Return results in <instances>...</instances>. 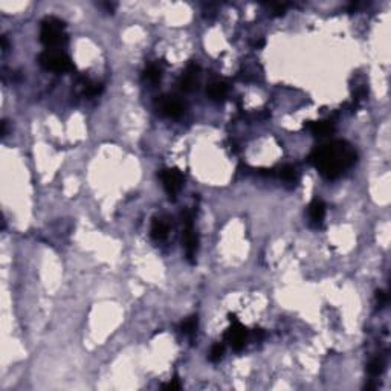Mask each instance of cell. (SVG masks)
<instances>
[{
    "label": "cell",
    "instance_id": "19",
    "mask_svg": "<svg viewBox=\"0 0 391 391\" xmlns=\"http://www.w3.org/2000/svg\"><path fill=\"white\" fill-rule=\"evenodd\" d=\"M376 302H377V309H384L388 302V297L384 291H377L376 292Z\"/></svg>",
    "mask_w": 391,
    "mask_h": 391
},
{
    "label": "cell",
    "instance_id": "15",
    "mask_svg": "<svg viewBox=\"0 0 391 391\" xmlns=\"http://www.w3.org/2000/svg\"><path fill=\"white\" fill-rule=\"evenodd\" d=\"M161 77H162V70H161V68H158L156 65H151V66H148V68L144 70V78L148 80V81H151V83L159 81Z\"/></svg>",
    "mask_w": 391,
    "mask_h": 391
},
{
    "label": "cell",
    "instance_id": "18",
    "mask_svg": "<svg viewBox=\"0 0 391 391\" xmlns=\"http://www.w3.org/2000/svg\"><path fill=\"white\" fill-rule=\"evenodd\" d=\"M223 353H225V347L222 344H216V345H212L211 348V353H209V361L212 362H219L223 356Z\"/></svg>",
    "mask_w": 391,
    "mask_h": 391
},
{
    "label": "cell",
    "instance_id": "14",
    "mask_svg": "<svg viewBox=\"0 0 391 391\" xmlns=\"http://www.w3.org/2000/svg\"><path fill=\"white\" fill-rule=\"evenodd\" d=\"M196 329H197V317H190L188 320H185L182 324H181V330L182 333L188 335V336H193L196 333Z\"/></svg>",
    "mask_w": 391,
    "mask_h": 391
},
{
    "label": "cell",
    "instance_id": "11",
    "mask_svg": "<svg viewBox=\"0 0 391 391\" xmlns=\"http://www.w3.org/2000/svg\"><path fill=\"white\" fill-rule=\"evenodd\" d=\"M207 93L211 99L220 101L226 96V93H228V86H226V83H223V81H214L208 86Z\"/></svg>",
    "mask_w": 391,
    "mask_h": 391
},
{
    "label": "cell",
    "instance_id": "9",
    "mask_svg": "<svg viewBox=\"0 0 391 391\" xmlns=\"http://www.w3.org/2000/svg\"><path fill=\"white\" fill-rule=\"evenodd\" d=\"M306 127L312 132V135L318 136V138L329 136L335 130L333 122H330V121H315V122H309V124H306Z\"/></svg>",
    "mask_w": 391,
    "mask_h": 391
},
{
    "label": "cell",
    "instance_id": "17",
    "mask_svg": "<svg viewBox=\"0 0 391 391\" xmlns=\"http://www.w3.org/2000/svg\"><path fill=\"white\" fill-rule=\"evenodd\" d=\"M103 91V86L96 83H86L84 84V95L86 96H95Z\"/></svg>",
    "mask_w": 391,
    "mask_h": 391
},
{
    "label": "cell",
    "instance_id": "22",
    "mask_svg": "<svg viewBox=\"0 0 391 391\" xmlns=\"http://www.w3.org/2000/svg\"><path fill=\"white\" fill-rule=\"evenodd\" d=\"M2 50H3V52H6V50H8V40H6L5 35L2 37Z\"/></svg>",
    "mask_w": 391,
    "mask_h": 391
},
{
    "label": "cell",
    "instance_id": "10",
    "mask_svg": "<svg viewBox=\"0 0 391 391\" xmlns=\"http://www.w3.org/2000/svg\"><path fill=\"white\" fill-rule=\"evenodd\" d=\"M196 77H197V68L194 66H190L186 69V72L181 77L179 80V87L182 91L185 92H190L194 89V86H196Z\"/></svg>",
    "mask_w": 391,
    "mask_h": 391
},
{
    "label": "cell",
    "instance_id": "20",
    "mask_svg": "<svg viewBox=\"0 0 391 391\" xmlns=\"http://www.w3.org/2000/svg\"><path fill=\"white\" fill-rule=\"evenodd\" d=\"M163 390H168V391H170V390H171V391H173V390H181V382H179L178 377H174L173 381H170L168 384L163 385Z\"/></svg>",
    "mask_w": 391,
    "mask_h": 391
},
{
    "label": "cell",
    "instance_id": "2",
    "mask_svg": "<svg viewBox=\"0 0 391 391\" xmlns=\"http://www.w3.org/2000/svg\"><path fill=\"white\" fill-rule=\"evenodd\" d=\"M66 24L57 17H46L42 22L40 28V42L47 47V50H54L68 42Z\"/></svg>",
    "mask_w": 391,
    "mask_h": 391
},
{
    "label": "cell",
    "instance_id": "1",
    "mask_svg": "<svg viewBox=\"0 0 391 391\" xmlns=\"http://www.w3.org/2000/svg\"><path fill=\"white\" fill-rule=\"evenodd\" d=\"M356 151L345 141L324 144L310 155V162L325 179H338L356 162Z\"/></svg>",
    "mask_w": 391,
    "mask_h": 391
},
{
    "label": "cell",
    "instance_id": "5",
    "mask_svg": "<svg viewBox=\"0 0 391 391\" xmlns=\"http://www.w3.org/2000/svg\"><path fill=\"white\" fill-rule=\"evenodd\" d=\"M159 178L162 181V185L163 188H165V191L171 196H176V193H178L181 190V186L184 184V176L179 170H176V168H165V170H162L161 174H159Z\"/></svg>",
    "mask_w": 391,
    "mask_h": 391
},
{
    "label": "cell",
    "instance_id": "4",
    "mask_svg": "<svg viewBox=\"0 0 391 391\" xmlns=\"http://www.w3.org/2000/svg\"><path fill=\"white\" fill-rule=\"evenodd\" d=\"M230 320H231L232 325L230 327L228 330H226V333H225V339L232 345L234 350L240 351V350L245 347V344H246L248 332H246L245 327L237 321L235 315H230Z\"/></svg>",
    "mask_w": 391,
    "mask_h": 391
},
{
    "label": "cell",
    "instance_id": "6",
    "mask_svg": "<svg viewBox=\"0 0 391 391\" xmlns=\"http://www.w3.org/2000/svg\"><path fill=\"white\" fill-rule=\"evenodd\" d=\"M156 104L162 115H165L168 118H179L184 113V106L178 99H174L171 96H161Z\"/></svg>",
    "mask_w": 391,
    "mask_h": 391
},
{
    "label": "cell",
    "instance_id": "3",
    "mask_svg": "<svg viewBox=\"0 0 391 391\" xmlns=\"http://www.w3.org/2000/svg\"><path fill=\"white\" fill-rule=\"evenodd\" d=\"M39 63L43 69L58 72V73L73 69L70 58L66 54L58 52V50H45V52H42L39 57Z\"/></svg>",
    "mask_w": 391,
    "mask_h": 391
},
{
    "label": "cell",
    "instance_id": "13",
    "mask_svg": "<svg viewBox=\"0 0 391 391\" xmlns=\"http://www.w3.org/2000/svg\"><path fill=\"white\" fill-rule=\"evenodd\" d=\"M278 176H280V178L284 182H287V184H297V181H298V173H297V168L294 165H284V167H281Z\"/></svg>",
    "mask_w": 391,
    "mask_h": 391
},
{
    "label": "cell",
    "instance_id": "23",
    "mask_svg": "<svg viewBox=\"0 0 391 391\" xmlns=\"http://www.w3.org/2000/svg\"><path fill=\"white\" fill-rule=\"evenodd\" d=\"M6 135V121H2V136Z\"/></svg>",
    "mask_w": 391,
    "mask_h": 391
},
{
    "label": "cell",
    "instance_id": "16",
    "mask_svg": "<svg viewBox=\"0 0 391 391\" xmlns=\"http://www.w3.org/2000/svg\"><path fill=\"white\" fill-rule=\"evenodd\" d=\"M385 368V364H384V359L382 358H374L370 364H368V374L370 376H379L382 374Z\"/></svg>",
    "mask_w": 391,
    "mask_h": 391
},
{
    "label": "cell",
    "instance_id": "12",
    "mask_svg": "<svg viewBox=\"0 0 391 391\" xmlns=\"http://www.w3.org/2000/svg\"><path fill=\"white\" fill-rule=\"evenodd\" d=\"M170 231V225L163 219H155L153 225H151V237L155 240H163Z\"/></svg>",
    "mask_w": 391,
    "mask_h": 391
},
{
    "label": "cell",
    "instance_id": "24",
    "mask_svg": "<svg viewBox=\"0 0 391 391\" xmlns=\"http://www.w3.org/2000/svg\"><path fill=\"white\" fill-rule=\"evenodd\" d=\"M263 45H264V42H263V40H258V42L254 43V47H261Z\"/></svg>",
    "mask_w": 391,
    "mask_h": 391
},
{
    "label": "cell",
    "instance_id": "21",
    "mask_svg": "<svg viewBox=\"0 0 391 391\" xmlns=\"http://www.w3.org/2000/svg\"><path fill=\"white\" fill-rule=\"evenodd\" d=\"M286 8H287V5H272V9H274L275 16H283Z\"/></svg>",
    "mask_w": 391,
    "mask_h": 391
},
{
    "label": "cell",
    "instance_id": "8",
    "mask_svg": "<svg viewBox=\"0 0 391 391\" xmlns=\"http://www.w3.org/2000/svg\"><path fill=\"white\" fill-rule=\"evenodd\" d=\"M325 216V205L324 202L320 199H315L310 207H309V217H310V223L313 226H320L324 220Z\"/></svg>",
    "mask_w": 391,
    "mask_h": 391
},
{
    "label": "cell",
    "instance_id": "7",
    "mask_svg": "<svg viewBox=\"0 0 391 391\" xmlns=\"http://www.w3.org/2000/svg\"><path fill=\"white\" fill-rule=\"evenodd\" d=\"M185 230H184V245H185V251H186V258L190 260L191 263H194V257H196V251H197V245H199V238L196 235V232L193 231V222L191 223H184Z\"/></svg>",
    "mask_w": 391,
    "mask_h": 391
}]
</instances>
